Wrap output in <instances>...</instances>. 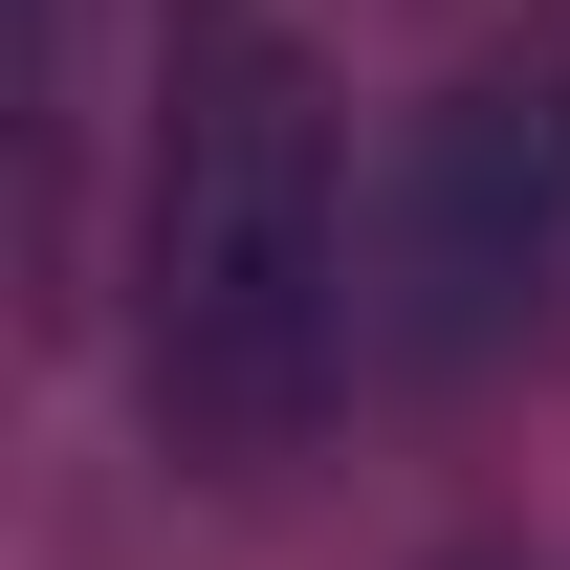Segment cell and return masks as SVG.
<instances>
[{
    "mask_svg": "<svg viewBox=\"0 0 570 570\" xmlns=\"http://www.w3.org/2000/svg\"><path fill=\"white\" fill-rule=\"evenodd\" d=\"M373 352V242H352V176H330V110L219 45L198 110L154 132V219H132V395L198 483H264L307 461V417L352 395Z\"/></svg>",
    "mask_w": 570,
    "mask_h": 570,
    "instance_id": "1",
    "label": "cell"
},
{
    "mask_svg": "<svg viewBox=\"0 0 570 570\" xmlns=\"http://www.w3.org/2000/svg\"><path fill=\"white\" fill-rule=\"evenodd\" d=\"M549 330H570V67H461L373 176V352L461 395Z\"/></svg>",
    "mask_w": 570,
    "mask_h": 570,
    "instance_id": "2",
    "label": "cell"
}]
</instances>
